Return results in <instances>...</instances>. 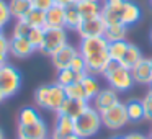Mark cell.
I'll return each mask as SVG.
<instances>
[{"instance_id": "cell-1", "label": "cell", "mask_w": 152, "mask_h": 139, "mask_svg": "<svg viewBox=\"0 0 152 139\" xmlns=\"http://www.w3.org/2000/svg\"><path fill=\"white\" fill-rule=\"evenodd\" d=\"M103 77L106 79L108 85L111 89H115L116 92H128L134 87V79H132V74L129 69L123 67L118 61H110L108 66H106Z\"/></svg>"}, {"instance_id": "cell-2", "label": "cell", "mask_w": 152, "mask_h": 139, "mask_svg": "<svg viewBox=\"0 0 152 139\" xmlns=\"http://www.w3.org/2000/svg\"><path fill=\"white\" fill-rule=\"evenodd\" d=\"M102 126H103L102 115H100L92 105H90L80 116H77V118L74 119L75 134L80 136V138H85V139L98 134V131L102 129Z\"/></svg>"}, {"instance_id": "cell-3", "label": "cell", "mask_w": 152, "mask_h": 139, "mask_svg": "<svg viewBox=\"0 0 152 139\" xmlns=\"http://www.w3.org/2000/svg\"><path fill=\"white\" fill-rule=\"evenodd\" d=\"M21 82H23L21 72L15 66L8 62L0 66V95L4 100L17 95L21 87Z\"/></svg>"}, {"instance_id": "cell-4", "label": "cell", "mask_w": 152, "mask_h": 139, "mask_svg": "<svg viewBox=\"0 0 152 139\" xmlns=\"http://www.w3.org/2000/svg\"><path fill=\"white\" fill-rule=\"evenodd\" d=\"M67 43H69V34H67L66 28H44V38L39 48V53L51 57Z\"/></svg>"}, {"instance_id": "cell-5", "label": "cell", "mask_w": 152, "mask_h": 139, "mask_svg": "<svg viewBox=\"0 0 152 139\" xmlns=\"http://www.w3.org/2000/svg\"><path fill=\"white\" fill-rule=\"evenodd\" d=\"M102 115V123L105 128L111 129V131H119L129 123L128 119V111H126V103L118 102L116 105H113L111 108H108L106 111L100 113Z\"/></svg>"}, {"instance_id": "cell-6", "label": "cell", "mask_w": 152, "mask_h": 139, "mask_svg": "<svg viewBox=\"0 0 152 139\" xmlns=\"http://www.w3.org/2000/svg\"><path fill=\"white\" fill-rule=\"evenodd\" d=\"M18 139H49L51 132L43 118L33 124H18L17 126Z\"/></svg>"}, {"instance_id": "cell-7", "label": "cell", "mask_w": 152, "mask_h": 139, "mask_svg": "<svg viewBox=\"0 0 152 139\" xmlns=\"http://www.w3.org/2000/svg\"><path fill=\"white\" fill-rule=\"evenodd\" d=\"M108 40L105 36H93V38H82L79 44V54L82 57H88L93 54L106 53L108 51Z\"/></svg>"}, {"instance_id": "cell-8", "label": "cell", "mask_w": 152, "mask_h": 139, "mask_svg": "<svg viewBox=\"0 0 152 139\" xmlns=\"http://www.w3.org/2000/svg\"><path fill=\"white\" fill-rule=\"evenodd\" d=\"M79 54V48L72 46V44L67 43L66 46H62L59 51L51 56V62H53V67L56 70H62V69H67L70 67L72 61L75 59V56Z\"/></svg>"}, {"instance_id": "cell-9", "label": "cell", "mask_w": 152, "mask_h": 139, "mask_svg": "<svg viewBox=\"0 0 152 139\" xmlns=\"http://www.w3.org/2000/svg\"><path fill=\"white\" fill-rule=\"evenodd\" d=\"M106 30V23L105 20L100 17L95 18H88V20H82L80 26L77 28V33H79L80 40L82 38H93V36H103Z\"/></svg>"}, {"instance_id": "cell-10", "label": "cell", "mask_w": 152, "mask_h": 139, "mask_svg": "<svg viewBox=\"0 0 152 139\" xmlns=\"http://www.w3.org/2000/svg\"><path fill=\"white\" fill-rule=\"evenodd\" d=\"M118 102H119L118 92H116L115 89H111V87H108V89L100 90V92L93 97V100L90 102V105H92L98 113H103L108 108H111L113 105H116Z\"/></svg>"}, {"instance_id": "cell-11", "label": "cell", "mask_w": 152, "mask_h": 139, "mask_svg": "<svg viewBox=\"0 0 152 139\" xmlns=\"http://www.w3.org/2000/svg\"><path fill=\"white\" fill-rule=\"evenodd\" d=\"M72 134H75L74 119L69 118V116H64V115L57 113L56 123H54V128H53V132H51L49 139H67Z\"/></svg>"}, {"instance_id": "cell-12", "label": "cell", "mask_w": 152, "mask_h": 139, "mask_svg": "<svg viewBox=\"0 0 152 139\" xmlns=\"http://www.w3.org/2000/svg\"><path fill=\"white\" fill-rule=\"evenodd\" d=\"M33 53H36V48L30 43L28 38H10V56L17 59H26Z\"/></svg>"}, {"instance_id": "cell-13", "label": "cell", "mask_w": 152, "mask_h": 139, "mask_svg": "<svg viewBox=\"0 0 152 139\" xmlns=\"http://www.w3.org/2000/svg\"><path fill=\"white\" fill-rule=\"evenodd\" d=\"M132 79L136 83L141 85H151L152 83V67H151V59L149 57H142L137 64L131 69Z\"/></svg>"}, {"instance_id": "cell-14", "label": "cell", "mask_w": 152, "mask_h": 139, "mask_svg": "<svg viewBox=\"0 0 152 139\" xmlns=\"http://www.w3.org/2000/svg\"><path fill=\"white\" fill-rule=\"evenodd\" d=\"M90 106V102L87 100H79V98H66L61 106V110L57 113L64 116H69V118L75 119L77 116H80L87 108Z\"/></svg>"}, {"instance_id": "cell-15", "label": "cell", "mask_w": 152, "mask_h": 139, "mask_svg": "<svg viewBox=\"0 0 152 139\" xmlns=\"http://www.w3.org/2000/svg\"><path fill=\"white\" fill-rule=\"evenodd\" d=\"M83 59H85V66H87V74H92V75H103L108 62L111 61L108 56V51L83 57Z\"/></svg>"}, {"instance_id": "cell-16", "label": "cell", "mask_w": 152, "mask_h": 139, "mask_svg": "<svg viewBox=\"0 0 152 139\" xmlns=\"http://www.w3.org/2000/svg\"><path fill=\"white\" fill-rule=\"evenodd\" d=\"M67 98L66 90H64L62 85L59 83H49V95H48V103H46V110L48 111H54L57 113L62 106L64 100Z\"/></svg>"}, {"instance_id": "cell-17", "label": "cell", "mask_w": 152, "mask_h": 139, "mask_svg": "<svg viewBox=\"0 0 152 139\" xmlns=\"http://www.w3.org/2000/svg\"><path fill=\"white\" fill-rule=\"evenodd\" d=\"M142 17V12L141 7H139L136 2H131V0H126L124 2V7L121 10V23L126 25V26H132L136 25Z\"/></svg>"}, {"instance_id": "cell-18", "label": "cell", "mask_w": 152, "mask_h": 139, "mask_svg": "<svg viewBox=\"0 0 152 139\" xmlns=\"http://www.w3.org/2000/svg\"><path fill=\"white\" fill-rule=\"evenodd\" d=\"M77 8H79L82 20H88V18H95L102 15V2H95V0H77Z\"/></svg>"}, {"instance_id": "cell-19", "label": "cell", "mask_w": 152, "mask_h": 139, "mask_svg": "<svg viewBox=\"0 0 152 139\" xmlns=\"http://www.w3.org/2000/svg\"><path fill=\"white\" fill-rule=\"evenodd\" d=\"M46 28H66V12H64V7L53 5L46 12Z\"/></svg>"}, {"instance_id": "cell-20", "label": "cell", "mask_w": 152, "mask_h": 139, "mask_svg": "<svg viewBox=\"0 0 152 139\" xmlns=\"http://www.w3.org/2000/svg\"><path fill=\"white\" fill-rule=\"evenodd\" d=\"M126 111H128V119L129 123H141L145 119L144 106H142V100L131 98L126 102Z\"/></svg>"}, {"instance_id": "cell-21", "label": "cell", "mask_w": 152, "mask_h": 139, "mask_svg": "<svg viewBox=\"0 0 152 139\" xmlns=\"http://www.w3.org/2000/svg\"><path fill=\"white\" fill-rule=\"evenodd\" d=\"M8 8H10V15L15 20H23L26 13L33 8L31 0H8Z\"/></svg>"}, {"instance_id": "cell-22", "label": "cell", "mask_w": 152, "mask_h": 139, "mask_svg": "<svg viewBox=\"0 0 152 139\" xmlns=\"http://www.w3.org/2000/svg\"><path fill=\"white\" fill-rule=\"evenodd\" d=\"M64 12H66V30L77 31V28L82 23V15L77 8V4H70L64 7Z\"/></svg>"}, {"instance_id": "cell-23", "label": "cell", "mask_w": 152, "mask_h": 139, "mask_svg": "<svg viewBox=\"0 0 152 139\" xmlns=\"http://www.w3.org/2000/svg\"><path fill=\"white\" fill-rule=\"evenodd\" d=\"M142 51L139 49L136 44H131L129 43V48H128V51H126V54L123 56V59L119 61V64H121L123 67H126V69H129L131 70L132 67L136 66V64L139 62V61L142 59Z\"/></svg>"}, {"instance_id": "cell-24", "label": "cell", "mask_w": 152, "mask_h": 139, "mask_svg": "<svg viewBox=\"0 0 152 139\" xmlns=\"http://www.w3.org/2000/svg\"><path fill=\"white\" fill-rule=\"evenodd\" d=\"M126 34H128V26L123 23H115V25H106L103 36L108 40V43H113V41L126 40Z\"/></svg>"}, {"instance_id": "cell-25", "label": "cell", "mask_w": 152, "mask_h": 139, "mask_svg": "<svg viewBox=\"0 0 152 139\" xmlns=\"http://www.w3.org/2000/svg\"><path fill=\"white\" fill-rule=\"evenodd\" d=\"M85 75L87 74H75L70 67H67V69L57 70L56 83H59V85H62V87H67V85H70V83H74V82H80Z\"/></svg>"}, {"instance_id": "cell-26", "label": "cell", "mask_w": 152, "mask_h": 139, "mask_svg": "<svg viewBox=\"0 0 152 139\" xmlns=\"http://www.w3.org/2000/svg\"><path fill=\"white\" fill-rule=\"evenodd\" d=\"M80 83H82L83 90H85V97H87L88 102H92L93 97L102 90L100 89V82H98V79H96V75H92V74H87V75L80 80Z\"/></svg>"}, {"instance_id": "cell-27", "label": "cell", "mask_w": 152, "mask_h": 139, "mask_svg": "<svg viewBox=\"0 0 152 139\" xmlns=\"http://www.w3.org/2000/svg\"><path fill=\"white\" fill-rule=\"evenodd\" d=\"M23 20L30 25V28H46V12L31 8Z\"/></svg>"}, {"instance_id": "cell-28", "label": "cell", "mask_w": 152, "mask_h": 139, "mask_svg": "<svg viewBox=\"0 0 152 139\" xmlns=\"http://www.w3.org/2000/svg\"><path fill=\"white\" fill-rule=\"evenodd\" d=\"M129 48V43L126 40H121V41H113V43L108 44V56L111 61H121L123 56L126 54Z\"/></svg>"}, {"instance_id": "cell-29", "label": "cell", "mask_w": 152, "mask_h": 139, "mask_svg": "<svg viewBox=\"0 0 152 139\" xmlns=\"http://www.w3.org/2000/svg\"><path fill=\"white\" fill-rule=\"evenodd\" d=\"M39 119L41 115L34 106H23L18 113V124H33Z\"/></svg>"}, {"instance_id": "cell-30", "label": "cell", "mask_w": 152, "mask_h": 139, "mask_svg": "<svg viewBox=\"0 0 152 139\" xmlns=\"http://www.w3.org/2000/svg\"><path fill=\"white\" fill-rule=\"evenodd\" d=\"M64 90H66L67 98L87 100V97H85V90H83V87H82V83H80V82H74V83H70V85L64 87ZM87 102H88V100H87Z\"/></svg>"}, {"instance_id": "cell-31", "label": "cell", "mask_w": 152, "mask_h": 139, "mask_svg": "<svg viewBox=\"0 0 152 139\" xmlns=\"http://www.w3.org/2000/svg\"><path fill=\"white\" fill-rule=\"evenodd\" d=\"M48 95H49V83L48 85H39L34 90V103L36 106L46 110V103H48Z\"/></svg>"}, {"instance_id": "cell-32", "label": "cell", "mask_w": 152, "mask_h": 139, "mask_svg": "<svg viewBox=\"0 0 152 139\" xmlns=\"http://www.w3.org/2000/svg\"><path fill=\"white\" fill-rule=\"evenodd\" d=\"M26 38L30 40V43L36 48V51H39L41 44H43V38H44V28H31Z\"/></svg>"}, {"instance_id": "cell-33", "label": "cell", "mask_w": 152, "mask_h": 139, "mask_svg": "<svg viewBox=\"0 0 152 139\" xmlns=\"http://www.w3.org/2000/svg\"><path fill=\"white\" fill-rule=\"evenodd\" d=\"M30 25L26 23L25 20H15L13 30H12V36L15 38H26L28 33H30Z\"/></svg>"}, {"instance_id": "cell-34", "label": "cell", "mask_w": 152, "mask_h": 139, "mask_svg": "<svg viewBox=\"0 0 152 139\" xmlns=\"http://www.w3.org/2000/svg\"><path fill=\"white\" fill-rule=\"evenodd\" d=\"M8 56H10V40L4 34L0 38V66L8 62Z\"/></svg>"}, {"instance_id": "cell-35", "label": "cell", "mask_w": 152, "mask_h": 139, "mask_svg": "<svg viewBox=\"0 0 152 139\" xmlns=\"http://www.w3.org/2000/svg\"><path fill=\"white\" fill-rule=\"evenodd\" d=\"M12 20L10 8H8L7 0H0V28H5Z\"/></svg>"}, {"instance_id": "cell-36", "label": "cell", "mask_w": 152, "mask_h": 139, "mask_svg": "<svg viewBox=\"0 0 152 139\" xmlns=\"http://www.w3.org/2000/svg\"><path fill=\"white\" fill-rule=\"evenodd\" d=\"M126 0H102V7L105 10H111V12H118L121 15V10L124 7Z\"/></svg>"}, {"instance_id": "cell-37", "label": "cell", "mask_w": 152, "mask_h": 139, "mask_svg": "<svg viewBox=\"0 0 152 139\" xmlns=\"http://www.w3.org/2000/svg\"><path fill=\"white\" fill-rule=\"evenodd\" d=\"M70 69L74 70L75 74H87V66H85V59H83L80 54H77L75 59L72 61L70 64Z\"/></svg>"}, {"instance_id": "cell-38", "label": "cell", "mask_w": 152, "mask_h": 139, "mask_svg": "<svg viewBox=\"0 0 152 139\" xmlns=\"http://www.w3.org/2000/svg\"><path fill=\"white\" fill-rule=\"evenodd\" d=\"M142 106H144V113H145V119L152 121V90H149L142 98Z\"/></svg>"}, {"instance_id": "cell-39", "label": "cell", "mask_w": 152, "mask_h": 139, "mask_svg": "<svg viewBox=\"0 0 152 139\" xmlns=\"http://www.w3.org/2000/svg\"><path fill=\"white\" fill-rule=\"evenodd\" d=\"M31 5H33V8L48 12L54 5V0H31Z\"/></svg>"}, {"instance_id": "cell-40", "label": "cell", "mask_w": 152, "mask_h": 139, "mask_svg": "<svg viewBox=\"0 0 152 139\" xmlns=\"http://www.w3.org/2000/svg\"><path fill=\"white\" fill-rule=\"evenodd\" d=\"M126 139H151L149 136L142 134V132H129V134L124 136Z\"/></svg>"}, {"instance_id": "cell-41", "label": "cell", "mask_w": 152, "mask_h": 139, "mask_svg": "<svg viewBox=\"0 0 152 139\" xmlns=\"http://www.w3.org/2000/svg\"><path fill=\"white\" fill-rule=\"evenodd\" d=\"M77 0H54V5H59V7H67L70 4H75Z\"/></svg>"}, {"instance_id": "cell-42", "label": "cell", "mask_w": 152, "mask_h": 139, "mask_svg": "<svg viewBox=\"0 0 152 139\" xmlns=\"http://www.w3.org/2000/svg\"><path fill=\"white\" fill-rule=\"evenodd\" d=\"M67 139H85V138H80V136H77V134H72V136H69Z\"/></svg>"}, {"instance_id": "cell-43", "label": "cell", "mask_w": 152, "mask_h": 139, "mask_svg": "<svg viewBox=\"0 0 152 139\" xmlns=\"http://www.w3.org/2000/svg\"><path fill=\"white\" fill-rule=\"evenodd\" d=\"M0 139H5V134H4V129L0 128Z\"/></svg>"}, {"instance_id": "cell-44", "label": "cell", "mask_w": 152, "mask_h": 139, "mask_svg": "<svg viewBox=\"0 0 152 139\" xmlns=\"http://www.w3.org/2000/svg\"><path fill=\"white\" fill-rule=\"evenodd\" d=\"M111 139H126L124 136H115V138H111Z\"/></svg>"}, {"instance_id": "cell-45", "label": "cell", "mask_w": 152, "mask_h": 139, "mask_svg": "<svg viewBox=\"0 0 152 139\" xmlns=\"http://www.w3.org/2000/svg\"><path fill=\"white\" fill-rule=\"evenodd\" d=\"M4 36V28H0V38Z\"/></svg>"}, {"instance_id": "cell-46", "label": "cell", "mask_w": 152, "mask_h": 139, "mask_svg": "<svg viewBox=\"0 0 152 139\" xmlns=\"http://www.w3.org/2000/svg\"><path fill=\"white\" fill-rule=\"evenodd\" d=\"M149 38H151V43H152V30H151V34H149Z\"/></svg>"}, {"instance_id": "cell-47", "label": "cell", "mask_w": 152, "mask_h": 139, "mask_svg": "<svg viewBox=\"0 0 152 139\" xmlns=\"http://www.w3.org/2000/svg\"><path fill=\"white\" fill-rule=\"evenodd\" d=\"M2 102H4V98H2V95H0V103H2Z\"/></svg>"}, {"instance_id": "cell-48", "label": "cell", "mask_w": 152, "mask_h": 139, "mask_svg": "<svg viewBox=\"0 0 152 139\" xmlns=\"http://www.w3.org/2000/svg\"><path fill=\"white\" fill-rule=\"evenodd\" d=\"M151 138H152V129H151Z\"/></svg>"}, {"instance_id": "cell-49", "label": "cell", "mask_w": 152, "mask_h": 139, "mask_svg": "<svg viewBox=\"0 0 152 139\" xmlns=\"http://www.w3.org/2000/svg\"><path fill=\"white\" fill-rule=\"evenodd\" d=\"M151 67H152V59H151Z\"/></svg>"}, {"instance_id": "cell-50", "label": "cell", "mask_w": 152, "mask_h": 139, "mask_svg": "<svg viewBox=\"0 0 152 139\" xmlns=\"http://www.w3.org/2000/svg\"><path fill=\"white\" fill-rule=\"evenodd\" d=\"M95 2H102V0H95Z\"/></svg>"}, {"instance_id": "cell-51", "label": "cell", "mask_w": 152, "mask_h": 139, "mask_svg": "<svg viewBox=\"0 0 152 139\" xmlns=\"http://www.w3.org/2000/svg\"><path fill=\"white\" fill-rule=\"evenodd\" d=\"M151 90H152V83H151Z\"/></svg>"}, {"instance_id": "cell-52", "label": "cell", "mask_w": 152, "mask_h": 139, "mask_svg": "<svg viewBox=\"0 0 152 139\" xmlns=\"http://www.w3.org/2000/svg\"><path fill=\"white\" fill-rule=\"evenodd\" d=\"M151 5H152V0H151Z\"/></svg>"}, {"instance_id": "cell-53", "label": "cell", "mask_w": 152, "mask_h": 139, "mask_svg": "<svg viewBox=\"0 0 152 139\" xmlns=\"http://www.w3.org/2000/svg\"><path fill=\"white\" fill-rule=\"evenodd\" d=\"M151 139H152V138H151Z\"/></svg>"}]
</instances>
